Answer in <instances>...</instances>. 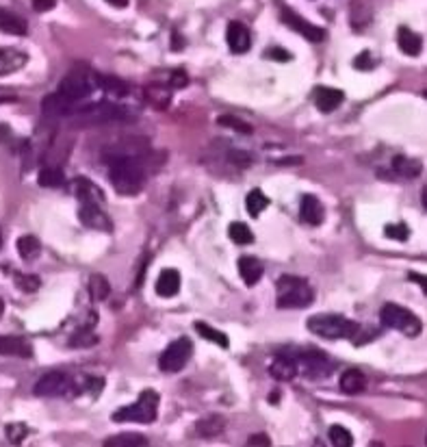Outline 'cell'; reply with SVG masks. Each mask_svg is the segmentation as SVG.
Masks as SVG:
<instances>
[{"instance_id": "obj_2", "label": "cell", "mask_w": 427, "mask_h": 447, "mask_svg": "<svg viewBox=\"0 0 427 447\" xmlns=\"http://www.w3.org/2000/svg\"><path fill=\"white\" fill-rule=\"evenodd\" d=\"M135 111L130 106H122L113 102H95L89 106H78L72 119L76 124H108V122H130L135 119Z\"/></svg>"}, {"instance_id": "obj_1", "label": "cell", "mask_w": 427, "mask_h": 447, "mask_svg": "<svg viewBox=\"0 0 427 447\" xmlns=\"http://www.w3.org/2000/svg\"><path fill=\"white\" fill-rule=\"evenodd\" d=\"M108 179L117 194L135 196L146 187L148 174L141 157L130 152H115L108 161Z\"/></svg>"}, {"instance_id": "obj_27", "label": "cell", "mask_w": 427, "mask_h": 447, "mask_svg": "<svg viewBox=\"0 0 427 447\" xmlns=\"http://www.w3.org/2000/svg\"><path fill=\"white\" fill-rule=\"evenodd\" d=\"M16 248H18V254L22 256L24 261H33L41 252V241L35 235H24V237L18 239Z\"/></svg>"}, {"instance_id": "obj_36", "label": "cell", "mask_w": 427, "mask_h": 447, "mask_svg": "<svg viewBox=\"0 0 427 447\" xmlns=\"http://www.w3.org/2000/svg\"><path fill=\"white\" fill-rule=\"evenodd\" d=\"M330 441H332V445H336V447H349V445H354L351 432L347 428H343V426H332V428H330Z\"/></svg>"}, {"instance_id": "obj_31", "label": "cell", "mask_w": 427, "mask_h": 447, "mask_svg": "<svg viewBox=\"0 0 427 447\" xmlns=\"http://www.w3.org/2000/svg\"><path fill=\"white\" fill-rule=\"evenodd\" d=\"M108 293H111V284H108V280L102 274H93L89 280V295L95 302H102L108 297Z\"/></svg>"}, {"instance_id": "obj_40", "label": "cell", "mask_w": 427, "mask_h": 447, "mask_svg": "<svg viewBox=\"0 0 427 447\" xmlns=\"http://www.w3.org/2000/svg\"><path fill=\"white\" fill-rule=\"evenodd\" d=\"M5 432H7V439H9L11 443H22L24 437L29 435V428H26L24 424H9V426L5 428Z\"/></svg>"}, {"instance_id": "obj_14", "label": "cell", "mask_w": 427, "mask_h": 447, "mask_svg": "<svg viewBox=\"0 0 427 447\" xmlns=\"http://www.w3.org/2000/svg\"><path fill=\"white\" fill-rule=\"evenodd\" d=\"M312 100L321 113H332L343 104V100H345V93L334 87H316L312 91Z\"/></svg>"}, {"instance_id": "obj_50", "label": "cell", "mask_w": 427, "mask_h": 447, "mask_svg": "<svg viewBox=\"0 0 427 447\" xmlns=\"http://www.w3.org/2000/svg\"><path fill=\"white\" fill-rule=\"evenodd\" d=\"M5 313V302H3V297H0V315Z\"/></svg>"}, {"instance_id": "obj_23", "label": "cell", "mask_w": 427, "mask_h": 447, "mask_svg": "<svg viewBox=\"0 0 427 447\" xmlns=\"http://www.w3.org/2000/svg\"><path fill=\"white\" fill-rule=\"evenodd\" d=\"M226 430V419L222 415H209V417H202L200 422L196 424V432L204 439H213L224 435Z\"/></svg>"}, {"instance_id": "obj_24", "label": "cell", "mask_w": 427, "mask_h": 447, "mask_svg": "<svg viewBox=\"0 0 427 447\" xmlns=\"http://www.w3.org/2000/svg\"><path fill=\"white\" fill-rule=\"evenodd\" d=\"M367 389V376L360 369H347L341 376V391L347 396H358Z\"/></svg>"}, {"instance_id": "obj_43", "label": "cell", "mask_w": 427, "mask_h": 447, "mask_svg": "<svg viewBox=\"0 0 427 447\" xmlns=\"http://www.w3.org/2000/svg\"><path fill=\"white\" fill-rule=\"evenodd\" d=\"M187 83H189V78H187L185 70L172 72V87H174V89H181V87H185Z\"/></svg>"}, {"instance_id": "obj_38", "label": "cell", "mask_w": 427, "mask_h": 447, "mask_svg": "<svg viewBox=\"0 0 427 447\" xmlns=\"http://www.w3.org/2000/svg\"><path fill=\"white\" fill-rule=\"evenodd\" d=\"M39 284H41V280H39V276H35V274H18V276H16V287L22 289L24 293L37 291Z\"/></svg>"}, {"instance_id": "obj_22", "label": "cell", "mask_w": 427, "mask_h": 447, "mask_svg": "<svg viewBox=\"0 0 427 447\" xmlns=\"http://www.w3.org/2000/svg\"><path fill=\"white\" fill-rule=\"evenodd\" d=\"M181 291V272L178 269H163L157 280V293L161 297H174Z\"/></svg>"}, {"instance_id": "obj_30", "label": "cell", "mask_w": 427, "mask_h": 447, "mask_svg": "<svg viewBox=\"0 0 427 447\" xmlns=\"http://www.w3.org/2000/svg\"><path fill=\"white\" fill-rule=\"evenodd\" d=\"M98 85L108 91V93H113V96H126V93L130 91L128 83L126 80H122L117 76H111V74H106V76H98Z\"/></svg>"}, {"instance_id": "obj_49", "label": "cell", "mask_w": 427, "mask_h": 447, "mask_svg": "<svg viewBox=\"0 0 427 447\" xmlns=\"http://www.w3.org/2000/svg\"><path fill=\"white\" fill-rule=\"evenodd\" d=\"M269 400H271V402H278V400H280V393H271Z\"/></svg>"}, {"instance_id": "obj_5", "label": "cell", "mask_w": 427, "mask_h": 447, "mask_svg": "<svg viewBox=\"0 0 427 447\" xmlns=\"http://www.w3.org/2000/svg\"><path fill=\"white\" fill-rule=\"evenodd\" d=\"M306 326L312 334L321 339H351L360 326L356 321L343 317V315H312Z\"/></svg>"}, {"instance_id": "obj_18", "label": "cell", "mask_w": 427, "mask_h": 447, "mask_svg": "<svg viewBox=\"0 0 427 447\" xmlns=\"http://www.w3.org/2000/svg\"><path fill=\"white\" fill-rule=\"evenodd\" d=\"M299 213H301V220L310 226H319L325 220V209L321 205V200L316 196H304L301 198V205H299Z\"/></svg>"}, {"instance_id": "obj_21", "label": "cell", "mask_w": 427, "mask_h": 447, "mask_svg": "<svg viewBox=\"0 0 427 447\" xmlns=\"http://www.w3.org/2000/svg\"><path fill=\"white\" fill-rule=\"evenodd\" d=\"M239 274H241V278H243V282L247 284V287H254V284L263 278L265 269H263V265H260V261L256 259V256H241V259H239Z\"/></svg>"}, {"instance_id": "obj_4", "label": "cell", "mask_w": 427, "mask_h": 447, "mask_svg": "<svg viewBox=\"0 0 427 447\" xmlns=\"http://www.w3.org/2000/svg\"><path fill=\"white\" fill-rule=\"evenodd\" d=\"M159 393L157 391H143L139 400L135 404H128L124 406V409L115 411L111 415V419L115 424H122V422H135V424H152L157 415H159Z\"/></svg>"}, {"instance_id": "obj_9", "label": "cell", "mask_w": 427, "mask_h": 447, "mask_svg": "<svg viewBox=\"0 0 427 447\" xmlns=\"http://www.w3.org/2000/svg\"><path fill=\"white\" fill-rule=\"evenodd\" d=\"M78 220L82 226L93 228V230H104V233H111V220L104 213V205L98 202H78Z\"/></svg>"}, {"instance_id": "obj_33", "label": "cell", "mask_w": 427, "mask_h": 447, "mask_svg": "<svg viewBox=\"0 0 427 447\" xmlns=\"http://www.w3.org/2000/svg\"><path fill=\"white\" fill-rule=\"evenodd\" d=\"M196 330L200 332L202 339H206V341L217 343L219 347H228V345H230V339H228L222 330H215L213 326H209V323L198 321V323H196Z\"/></svg>"}, {"instance_id": "obj_7", "label": "cell", "mask_w": 427, "mask_h": 447, "mask_svg": "<svg viewBox=\"0 0 427 447\" xmlns=\"http://www.w3.org/2000/svg\"><path fill=\"white\" fill-rule=\"evenodd\" d=\"M191 354H194V343H191V339L187 336H181L176 339L174 343H170L165 347V352L161 354V369L165 374H178L185 369V365L189 363Z\"/></svg>"}, {"instance_id": "obj_32", "label": "cell", "mask_w": 427, "mask_h": 447, "mask_svg": "<svg viewBox=\"0 0 427 447\" xmlns=\"http://www.w3.org/2000/svg\"><path fill=\"white\" fill-rule=\"evenodd\" d=\"M228 235L237 246H247V243L254 241V233L250 230V226L243 224V222H232L228 228Z\"/></svg>"}, {"instance_id": "obj_19", "label": "cell", "mask_w": 427, "mask_h": 447, "mask_svg": "<svg viewBox=\"0 0 427 447\" xmlns=\"http://www.w3.org/2000/svg\"><path fill=\"white\" fill-rule=\"evenodd\" d=\"M33 347L24 336H0V356H22L31 358Z\"/></svg>"}, {"instance_id": "obj_29", "label": "cell", "mask_w": 427, "mask_h": 447, "mask_svg": "<svg viewBox=\"0 0 427 447\" xmlns=\"http://www.w3.org/2000/svg\"><path fill=\"white\" fill-rule=\"evenodd\" d=\"M267 207H269V198L263 192H260V189H252V192L247 194L245 209H247V213L252 215V218H258V215L263 213Z\"/></svg>"}, {"instance_id": "obj_16", "label": "cell", "mask_w": 427, "mask_h": 447, "mask_svg": "<svg viewBox=\"0 0 427 447\" xmlns=\"http://www.w3.org/2000/svg\"><path fill=\"white\" fill-rule=\"evenodd\" d=\"M297 363H301V367L306 369L308 376L316 378V376H323L327 371V358L321 349H306V352H301V354H297Z\"/></svg>"}, {"instance_id": "obj_11", "label": "cell", "mask_w": 427, "mask_h": 447, "mask_svg": "<svg viewBox=\"0 0 427 447\" xmlns=\"http://www.w3.org/2000/svg\"><path fill=\"white\" fill-rule=\"evenodd\" d=\"M282 22L288 26V29H293L299 35H304L308 42H323V39H325V31L323 29L314 26L312 22H308L306 18H301L299 13H295L293 9H288V7L282 9Z\"/></svg>"}, {"instance_id": "obj_6", "label": "cell", "mask_w": 427, "mask_h": 447, "mask_svg": "<svg viewBox=\"0 0 427 447\" xmlns=\"http://www.w3.org/2000/svg\"><path fill=\"white\" fill-rule=\"evenodd\" d=\"M380 319L386 328L399 330L406 336H419L423 330L421 319L412 313V310H408L406 306H399V304H384L380 310Z\"/></svg>"}, {"instance_id": "obj_46", "label": "cell", "mask_w": 427, "mask_h": 447, "mask_svg": "<svg viewBox=\"0 0 427 447\" xmlns=\"http://www.w3.org/2000/svg\"><path fill=\"white\" fill-rule=\"evenodd\" d=\"M247 445H265V447H269L271 441H269L267 435H252L250 439H247Z\"/></svg>"}, {"instance_id": "obj_10", "label": "cell", "mask_w": 427, "mask_h": 447, "mask_svg": "<svg viewBox=\"0 0 427 447\" xmlns=\"http://www.w3.org/2000/svg\"><path fill=\"white\" fill-rule=\"evenodd\" d=\"M59 93H61V96H65L67 100H72V102L85 100L91 93L89 76L85 72H70L59 83Z\"/></svg>"}, {"instance_id": "obj_42", "label": "cell", "mask_w": 427, "mask_h": 447, "mask_svg": "<svg viewBox=\"0 0 427 447\" xmlns=\"http://www.w3.org/2000/svg\"><path fill=\"white\" fill-rule=\"evenodd\" d=\"M354 67H356V70H371V67H373V61H371L369 52H362V55H358L356 61H354Z\"/></svg>"}, {"instance_id": "obj_37", "label": "cell", "mask_w": 427, "mask_h": 447, "mask_svg": "<svg viewBox=\"0 0 427 447\" xmlns=\"http://www.w3.org/2000/svg\"><path fill=\"white\" fill-rule=\"evenodd\" d=\"M217 124L219 126H226V128H232V130H237V133H245V135H250L254 130L250 124H247V122L234 117V115H219L217 117Z\"/></svg>"}, {"instance_id": "obj_26", "label": "cell", "mask_w": 427, "mask_h": 447, "mask_svg": "<svg viewBox=\"0 0 427 447\" xmlns=\"http://www.w3.org/2000/svg\"><path fill=\"white\" fill-rule=\"evenodd\" d=\"M146 102L159 111H165L172 102V91L163 85H150L146 87Z\"/></svg>"}, {"instance_id": "obj_20", "label": "cell", "mask_w": 427, "mask_h": 447, "mask_svg": "<svg viewBox=\"0 0 427 447\" xmlns=\"http://www.w3.org/2000/svg\"><path fill=\"white\" fill-rule=\"evenodd\" d=\"M0 31L22 37L29 33V24H26V20L18 16V13H13L9 9H0Z\"/></svg>"}, {"instance_id": "obj_45", "label": "cell", "mask_w": 427, "mask_h": 447, "mask_svg": "<svg viewBox=\"0 0 427 447\" xmlns=\"http://www.w3.org/2000/svg\"><path fill=\"white\" fill-rule=\"evenodd\" d=\"M230 159H232L237 165H243V168H247V165L252 163V157L247 154V152H232V154H230Z\"/></svg>"}, {"instance_id": "obj_13", "label": "cell", "mask_w": 427, "mask_h": 447, "mask_svg": "<svg viewBox=\"0 0 427 447\" xmlns=\"http://www.w3.org/2000/svg\"><path fill=\"white\" fill-rule=\"evenodd\" d=\"M226 39H228V46L234 55H243L252 48V35L250 29L243 24V22H230L228 24V31H226Z\"/></svg>"}, {"instance_id": "obj_25", "label": "cell", "mask_w": 427, "mask_h": 447, "mask_svg": "<svg viewBox=\"0 0 427 447\" xmlns=\"http://www.w3.org/2000/svg\"><path fill=\"white\" fill-rule=\"evenodd\" d=\"M397 44H399V48H402L408 57H417L419 52H421V48H423L421 37L415 31H410L408 26H402V29L397 31Z\"/></svg>"}, {"instance_id": "obj_3", "label": "cell", "mask_w": 427, "mask_h": 447, "mask_svg": "<svg viewBox=\"0 0 427 447\" xmlns=\"http://www.w3.org/2000/svg\"><path fill=\"white\" fill-rule=\"evenodd\" d=\"M314 300V289L306 278L297 276H282L278 280V297L275 304L278 308H306Z\"/></svg>"}, {"instance_id": "obj_39", "label": "cell", "mask_w": 427, "mask_h": 447, "mask_svg": "<svg viewBox=\"0 0 427 447\" xmlns=\"http://www.w3.org/2000/svg\"><path fill=\"white\" fill-rule=\"evenodd\" d=\"M384 235L389 239H395V241H406L410 237V228L406 224H389L384 228Z\"/></svg>"}, {"instance_id": "obj_15", "label": "cell", "mask_w": 427, "mask_h": 447, "mask_svg": "<svg viewBox=\"0 0 427 447\" xmlns=\"http://www.w3.org/2000/svg\"><path fill=\"white\" fill-rule=\"evenodd\" d=\"M297 369H299V363H297V356L295 354H286V352H282V354L273 360V365L269 367V374L275 378V380H280V382H288V380H293V378L297 376Z\"/></svg>"}, {"instance_id": "obj_34", "label": "cell", "mask_w": 427, "mask_h": 447, "mask_svg": "<svg viewBox=\"0 0 427 447\" xmlns=\"http://www.w3.org/2000/svg\"><path fill=\"white\" fill-rule=\"evenodd\" d=\"M102 445L104 447H143L148 445V439L141 435H117V437L106 439Z\"/></svg>"}, {"instance_id": "obj_48", "label": "cell", "mask_w": 427, "mask_h": 447, "mask_svg": "<svg viewBox=\"0 0 427 447\" xmlns=\"http://www.w3.org/2000/svg\"><path fill=\"white\" fill-rule=\"evenodd\" d=\"M108 5H113V7H117V9H126L128 7V0H106Z\"/></svg>"}, {"instance_id": "obj_35", "label": "cell", "mask_w": 427, "mask_h": 447, "mask_svg": "<svg viewBox=\"0 0 427 447\" xmlns=\"http://www.w3.org/2000/svg\"><path fill=\"white\" fill-rule=\"evenodd\" d=\"M37 183H39L41 187L57 189V187H61V185L65 183V176H63V172H61L59 168H44V170L39 172Z\"/></svg>"}, {"instance_id": "obj_17", "label": "cell", "mask_w": 427, "mask_h": 447, "mask_svg": "<svg viewBox=\"0 0 427 447\" xmlns=\"http://www.w3.org/2000/svg\"><path fill=\"white\" fill-rule=\"evenodd\" d=\"M29 61V55L18 48H0V76H9L22 70Z\"/></svg>"}, {"instance_id": "obj_41", "label": "cell", "mask_w": 427, "mask_h": 447, "mask_svg": "<svg viewBox=\"0 0 427 447\" xmlns=\"http://www.w3.org/2000/svg\"><path fill=\"white\" fill-rule=\"evenodd\" d=\"M265 57L271 59V61H280V63H286V61H291V52L284 50V48H278V46H273V48H267L265 52Z\"/></svg>"}, {"instance_id": "obj_12", "label": "cell", "mask_w": 427, "mask_h": 447, "mask_svg": "<svg viewBox=\"0 0 427 447\" xmlns=\"http://www.w3.org/2000/svg\"><path fill=\"white\" fill-rule=\"evenodd\" d=\"M41 109H44V115H48V117H72L78 109V102L67 100L65 96H61L59 91H54L44 98Z\"/></svg>"}, {"instance_id": "obj_28", "label": "cell", "mask_w": 427, "mask_h": 447, "mask_svg": "<svg viewBox=\"0 0 427 447\" xmlns=\"http://www.w3.org/2000/svg\"><path fill=\"white\" fill-rule=\"evenodd\" d=\"M393 170L404 176V179H415L421 174V163L417 159H408V157H395L393 159Z\"/></svg>"}, {"instance_id": "obj_8", "label": "cell", "mask_w": 427, "mask_h": 447, "mask_svg": "<svg viewBox=\"0 0 427 447\" xmlns=\"http://www.w3.org/2000/svg\"><path fill=\"white\" fill-rule=\"evenodd\" d=\"M72 387H74V380L70 374L48 371L37 380L33 393L37 398H61V396H70Z\"/></svg>"}, {"instance_id": "obj_44", "label": "cell", "mask_w": 427, "mask_h": 447, "mask_svg": "<svg viewBox=\"0 0 427 447\" xmlns=\"http://www.w3.org/2000/svg\"><path fill=\"white\" fill-rule=\"evenodd\" d=\"M31 3H33V9L39 13H46V11L57 7V0H31Z\"/></svg>"}, {"instance_id": "obj_47", "label": "cell", "mask_w": 427, "mask_h": 447, "mask_svg": "<svg viewBox=\"0 0 427 447\" xmlns=\"http://www.w3.org/2000/svg\"><path fill=\"white\" fill-rule=\"evenodd\" d=\"M183 46H185V42H183V37H181V35H178V33H176V35L172 37V48H174V50H181Z\"/></svg>"}]
</instances>
